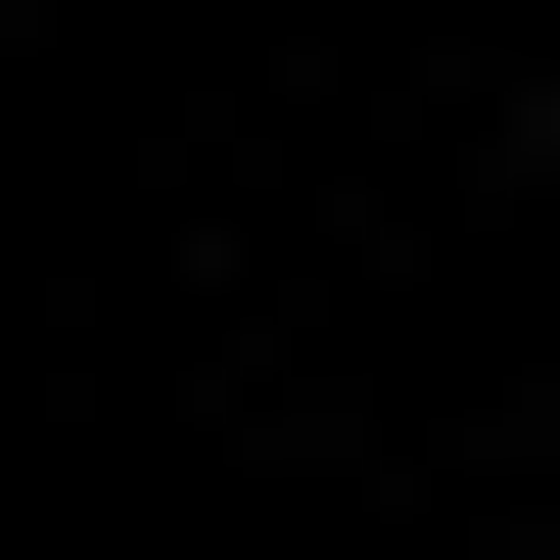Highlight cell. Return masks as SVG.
Returning a JSON list of instances; mask_svg holds the SVG:
<instances>
[{"label":"cell","instance_id":"1","mask_svg":"<svg viewBox=\"0 0 560 560\" xmlns=\"http://www.w3.org/2000/svg\"><path fill=\"white\" fill-rule=\"evenodd\" d=\"M514 140H560V94H514Z\"/></svg>","mask_w":560,"mask_h":560}]
</instances>
